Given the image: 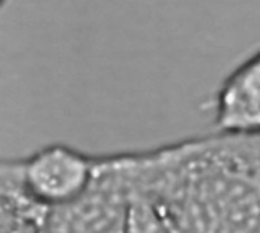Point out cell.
Masks as SVG:
<instances>
[{
	"mask_svg": "<svg viewBox=\"0 0 260 233\" xmlns=\"http://www.w3.org/2000/svg\"><path fill=\"white\" fill-rule=\"evenodd\" d=\"M212 107L216 131L260 136V49L222 79Z\"/></svg>",
	"mask_w": 260,
	"mask_h": 233,
	"instance_id": "3957f363",
	"label": "cell"
},
{
	"mask_svg": "<svg viewBox=\"0 0 260 233\" xmlns=\"http://www.w3.org/2000/svg\"><path fill=\"white\" fill-rule=\"evenodd\" d=\"M6 3H8V0H2V5H3V6H5Z\"/></svg>",
	"mask_w": 260,
	"mask_h": 233,
	"instance_id": "277c9868",
	"label": "cell"
},
{
	"mask_svg": "<svg viewBox=\"0 0 260 233\" xmlns=\"http://www.w3.org/2000/svg\"><path fill=\"white\" fill-rule=\"evenodd\" d=\"M98 156L64 143L46 145L20 159L0 163V182L46 208H61L79 200L91 186Z\"/></svg>",
	"mask_w": 260,
	"mask_h": 233,
	"instance_id": "7a4b0ae2",
	"label": "cell"
},
{
	"mask_svg": "<svg viewBox=\"0 0 260 233\" xmlns=\"http://www.w3.org/2000/svg\"><path fill=\"white\" fill-rule=\"evenodd\" d=\"M120 156L165 233H260V136L216 131Z\"/></svg>",
	"mask_w": 260,
	"mask_h": 233,
	"instance_id": "6da1fadb",
	"label": "cell"
}]
</instances>
